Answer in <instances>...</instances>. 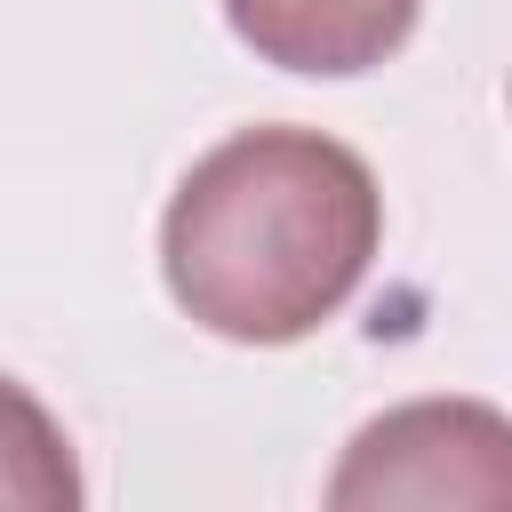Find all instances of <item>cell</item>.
<instances>
[{
  "label": "cell",
  "instance_id": "cell-1",
  "mask_svg": "<svg viewBox=\"0 0 512 512\" xmlns=\"http://www.w3.org/2000/svg\"><path fill=\"white\" fill-rule=\"evenodd\" d=\"M384 248L368 160L320 128H240L184 168L160 216V280L224 344H296L352 304Z\"/></svg>",
  "mask_w": 512,
  "mask_h": 512
},
{
  "label": "cell",
  "instance_id": "cell-2",
  "mask_svg": "<svg viewBox=\"0 0 512 512\" xmlns=\"http://www.w3.org/2000/svg\"><path fill=\"white\" fill-rule=\"evenodd\" d=\"M336 512H512V416L488 400H400L328 472Z\"/></svg>",
  "mask_w": 512,
  "mask_h": 512
},
{
  "label": "cell",
  "instance_id": "cell-3",
  "mask_svg": "<svg viewBox=\"0 0 512 512\" xmlns=\"http://www.w3.org/2000/svg\"><path fill=\"white\" fill-rule=\"evenodd\" d=\"M424 0H224V24L280 72L304 80H352L376 72L408 32Z\"/></svg>",
  "mask_w": 512,
  "mask_h": 512
},
{
  "label": "cell",
  "instance_id": "cell-4",
  "mask_svg": "<svg viewBox=\"0 0 512 512\" xmlns=\"http://www.w3.org/2000/svg\"><path fill=\"white\" fill-rule=\"evenodd\" d=\"M0 504H16V512H72L80 504L72 440L16 376H0Z\"/></svg>",
  "mask_w": 512,
  "mask_h": 512
}]
</instances>
